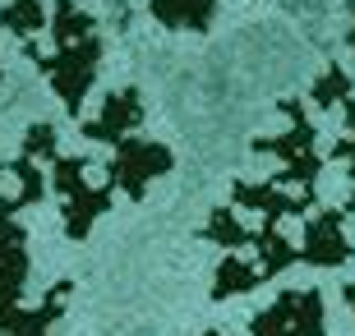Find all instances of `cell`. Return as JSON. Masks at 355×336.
<instances>
[{"instance_id": "cell-1", "label": "cell", "mask_w": 355, "mask_h": 336, "mask_svg": "<svg viewBox=\"0 0 355 336\" xmlns=\"http://www.w3.org/2000/svg\"><path fill=\"white\" fill-rule=\"evenodd\" d=\"M51 33H55V51L51 55L28 51V60L46 74L60 106L69 116H79L92 83H97V69H102V37H97L92 14L79 10L74 0H51Z\"/></svg>"}, {"instance_id": "cell-2", "label": "cell", "mask_w": 355, "mask_h": 336, "mask_svg": "<svg viewBox=\"0 0 355 336\" xmlns=\"http://www.w3.org/2000/svg\"><path fill=\"white\" fill-rule=\"evenodd\" d=\"M277 111L286 116L291 130L277 134V139H254V152L277 157V161H282V170L272 175V184L314 194L318 166H323V152H318V130L309 125V116H304V106L295 102V97H282V102H277Z\"/></svg>"}, {"instance_id": "cell-3", "label": "cell", "mask_w": 355, "mask_h": 336, "mask_svg": "<svg viewBox=\"0 0 355 336\" xmlns=\"http://www.w3.org/2000/svg\"><path fill=\"white\" fill-rule=\"evenodd\" d=\"M5 170V166H0ZM19 194L0 189V332H10L24 318V285H28V231L19 226Z\"/></svg>"}, {"instance_id": "cell-4", "label": "cell", "mask_w": 355, "mask_h": 336, "mask_svg": "<svg viewBox=\"0 0 355 336\" xmlns=\"http://www.w3.org/2000/svg\"><path fill=\"white\" fill-rule=\"evenodd\" d=\"M51 184L60 198V221L69 240H88L92 221L111 207V184H88V161L83 157H51Z\"/></svg>"}, {"instance_id": "cell-5", "label": "cell", "mask_w": 355, "mask_h": 336, "mask_svg": "<svg viewBox=\"0 0 355 336\" xmlns=\"http://www.w3.org/2000/svg\"><path fill=\"white\" fill-rule=\"evenodd\" d=\"M171 166H175V157H171L166 143H148V139H134L130 134V139L116 143V157H111V166H106V184L139 203V198L148 194V184L162 180Z\"/></svg>"}, {"instance_id": "cell-6", "label": "cell", "mask_w": 355, "mask_h": 336, "mask_svg": "<svg viewBox=\"0 0 355 336\" xmlns=\"http://www.w3.org/2000/svg\"><path fill=\"white\" fill-rule=\"evenodd\" d=\"M250 336H328L318 290H282L263 313L250 318Z\"/></svg>"}, {"instance_id": "cell-7", "label": "cell", "mask_w": 355, "mask_h": 336, "mask_svg": "<svg viewBox=\"0 0 355 336\" xmlns=\"http://www.w3.org/2000/svg\"><path fill=\"white\" fill-rule=\"evenodd\" d=\"M231 203H236V207H250V212H259V221H272V226H277L282 217H309L314 194H304V189H282V184H272V180H263V184L236 180Z\"/></svg>"}, {"instance_id": "cell-8", "label": "cell", "mask_w": 355, "mask_h": 336, "mask_svg": "<svg viewBox=\"0 0 355 336\" xmlns=\"http://www.w3.org/2000/svg\"><path fill=\"white\" fill-rule=\"evenodd\" d=\"M351 258V240H346V207L342 212H318L309 217L304 226V240H300V263L309 267H342Z\"/></svg>"}, {"instance_id": "cell-9", "label": "cell", "mask_w": 355, "mask_h": 336, "mask_svg": "<svg viewBox=\"0 0 355 336\" xmlns=\"http://www.w3.org/2000/svg\"><path fill=\"white\" fill-rule=\"evenodd\" d=\"M139 125H144V97H139V88H120V92H111L102 102V111L83 125V139L88 143H111V148H116V143L130 139Z\"/></svg>"}, {"instance_id": "cell-10", "label": "cell", "mask_w": 355, "mask_h": 336, "mask_svg": "<svg viewBox=\"0 0 355 336\" xmlns=\"http://www.w3.org/2000/svg\"><path fill=\"white\" fill-rule=\"evenodd\" d=\"M314 102L323 106V111H332V106H342V120H346V134L337 143H332V161H346L351 166V180H355V97H351V78L342 74V69L332 65L323 69V78L314 83Z\"/></svg>"}, {"instance_id": "cell-11", "label": "cell", "mask_w": 355, "mask_h": 336, "mask_svg": "<svg viewBox=\"0 0 355 336\" xmlns=\"http://www.w3.org/2000/svg\"><path fill=\"white\" fill-rule=\"evenodd\" d=\"M148 14L171 33H208L217 19V0H148Z\"/></svg>"}, {"instance_id": "cell-12", "label": "cell", "mask_w": 355, "mask_h": 336, "mask_svg": "<svg viewBox=\"0 0 355 336\" xmlns=\"http://www.w3.org/2000/svg\"><path fill=\"white\" fill-rule=\"evenodd\" d=\"M69 295H74V281H55L46 295H42V304L37 309H24V318L10 327V332H0V336H51V327H55V318L65 313V304H69Z\"/></svg>"}, {"instance_id": "cell-13", "label": "cell", "mask_w": 355, "mask_h": 336, "mask_svg": "<svg viewBox=\"0 0 355 336\" xmlns=\"http://www.w3.org/2000/svg\"><path fill=\"white\" fill-rule=\"evenodd\" d=\"M0 28L24 42L33 33H42V28H51L46 24V0H10V5H0Z\"/></svg>"}, {"instance_id": "cell-14", "label": "cell", "mask_w": 355, "mask_h": 336, "mask_svg": "<svg viewBox=\"0 0 355 336\" xmlns=\"http://www.w3.org/2000/svg\"><path fill=\"white\" fill-rule=\"evenodd\" d=\"M342 295H346V304H351V313H355V281H351V285H346Z\"/></svg>"}, {"instance_id": "cell-15", "label": "cell", "mask_w": 355, "mask_h": 336, "mask_svg": "<svg viewBox=\"0 0 355 336\" xmlns=\"http://www.w3.org/2000/svg\"><path fill=\"white\" fill-rule=\"evenodd\" d=\"M351 46H355V0H351Z\"/></svg>"}, {"instance_id": "cell-16", "label": "cell", "mask_w": 355, "mask_h": 336, "mask_svg": "<svg viewBox=\"0 0 355 336\" xmlns=\"http://www.w3.org/2000/svg\"><path fill=\"white\" fill-rule=\"evenodd\" d=\"M346 217H355V194H351V198H346Z\"/></svg>"}, {"instance_id": "cell-17", "label": "cell", "mask_w": 355, "mask_h": 336, "mask_svg": "<svg viewBox=\"0 0 355 336\" xmlns=\"http://www.w3.org/2000/svg\"><path fill=\"white\" fill-rule=\"evenodd\" d=\"M203 336H222V332H203Z\"/></svg>"}, {"instance_id": "cell-18", "label": "cell", "mask_w": 355, "mask_h": 336, "mask_svg": "<svg viewBox=\"0 0 355 336\" xmlns=\"http://www.w3.org/2000/svg\"><path fill=\"white\" fill-rule=\"evenodd\" d=\"M0 78H5V74H0Z\"/></svg>"}]
</instances>
